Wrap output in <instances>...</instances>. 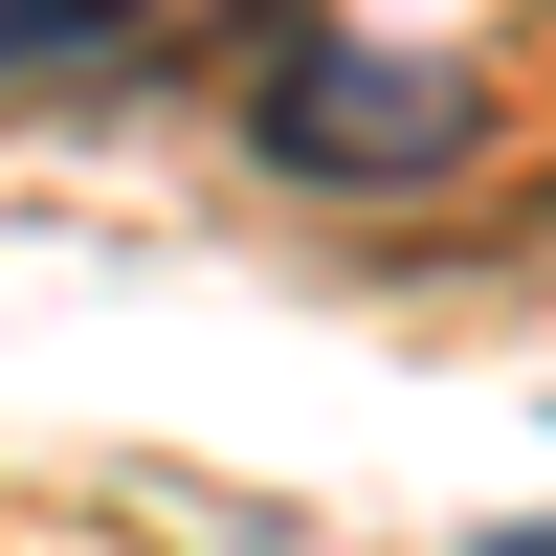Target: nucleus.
Segmentation results:
<instances>
[{"label": "nucleus", "mask_w": 556, "mask_h": 556, "mask_svg": "<svg viewBox=\"0 0 556 556\" xmlns=\"http://www.w3.org/2000/svg\"><path fill=\"white\" fill-rule=\"evenodd\" d=\"M468 556H556V534H468Z\"/></svg>", "instance_id": "7ed1b4c3"}, {"label": "nucleus", "mask_w": 556, "mask_h": 556, "mask_svg": "<svg viewBox=\"0 0 556 556\" xmlns=\"http://www.w3.org/2000/svg\"><path fill=\"white\" fill-rule=\"evenodd\" d=\"M267 178H312V201H424V178L490 156V89L445 67V45H290V67L245 89Z\"/></svg>", "instance_id": "f257e3e1"}, {"label": "nucleus", "mask_w": 556, "mask_h": 556, "mask_svg": "<svg viewBox=\"0 0 556 556\" xmlns=\"http://www.w3.org/2000/svg\"><path fill=\"white\" fill-rule=\"evenodd\" d=\"M156 45V0H0V112H67Z\"/></svg>", "instance_id": "f03ea898"}]
</instances>
